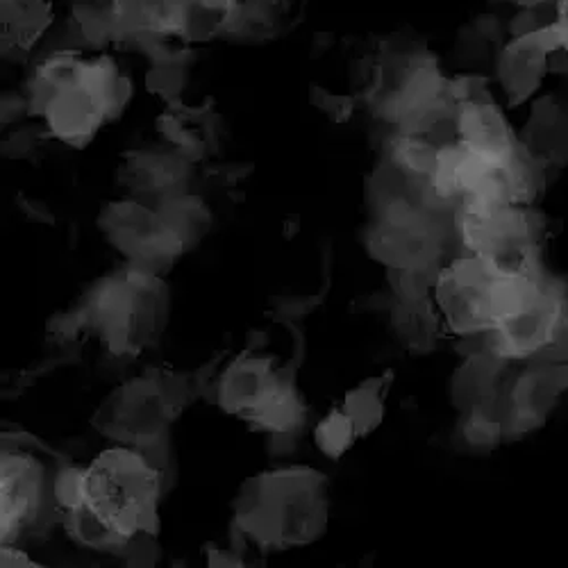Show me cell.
<instances>
[{
    "label": "cell",
    "mask_w": 568,
    "mask_h": 568,
    "mask_svg": "<svg viewBox=\"0 0 568 568\" xmlns=\"http://www.w3.org/2000/svg\"><path fill=\"white\" fill-rule=\"evenodd\" d=\"M329 483L310 466L257 473L234 498V530L266 550L318 541L327 530Z\"/></svg>",
    "instance_id": "6da1fadb"
},
{
    "label": "cell",
    "mask_w": 568,
    "mask_h": 568,
    "mask_svg": "<svg viewBox=\"0 0 568 568\" xmlns=\"http://www.w3.org/2000/svg\"><path fill=\"white\" fill-rule=\"evenodd\" d=\"M89 333L110 353L125 357L158 344L169 323L171 294L162 275L128 264L103 275L78 305Z\"/></svg>",
    "instance_id": "7a4b0ae2"
},
{
    "label": "cell",
    "mask_w": 568,
    "mask_h": 568,
    "mask_svg": "<svg viewBox=\"0 0 568 568\" xmlns=\"http://www.w3.org/2000/svg\"><path fill=\"white\" fill-rule=\"evenodd\" d=\"M166 473L139 448L114 446L87 466V505L121 532L160 535V498Z\"/></svg>",
    "instance_id": "3957f363"
},
{
    "label": "cell",
    "mask_w": 568,
    "mask_h": 568,
    "mask_svg": "<svg viewBox=\"0 0 568 568\" xmlns=\"http://www.w3.org/2000/svg\"><path fill=\"white\" fill-rule=\"evenodd\" d=\"M21 435L3 437L0 457V541L14 544L26 530L45 526L60 509L53 498V480H45V464L34 453L39 446ZM62 518V514H60Z\"/></svg>",
    "instance_id": "277c9868"
},
{
    "label": "cell",
    "mask_w": 568,
    "mask_h": 568,
    "mask_svg": "<svg viewBox=\"0 0 568 568\" xmlns=\"http://www.w3.org/2000/svg\"><path fill=\"white\" fill-rule=\"evenodd\" d=\"M173 418L175 414L162 387L149 373L110 392L93 412L91 425L119 446L144 450L169 439Z\"/></svg>",
    "instance_id": "5b68a950"
},
{
    "label": "cell",
    "mask_w": 568,
    "mask_h": 568,
    "mask_svg": "<svg viewBox=\"0 0 568 568\" xmlns=\"http://www.w3.org/2000/svg\"><path fill=\"white\" fill-rule=\"evenodd\" d=\"M437 216L416 201L385 205L366 232L368 255L387 268L439 266L444 230Z\"/></svg>",
    "instance_id": "8992f818"
},
{
    "label": "cell",
    "mask_w": 568,
    "mask_h": 568,
    "mask_svg": "<svg viewBox=\"0 0 568 568\" xmlns=\"http://www.w3.org/2000/svg\"><path fill=\"white\" fill-rule=\"evenodd\" d=\"M99 230L132 266L158 275L186 253L160 212L139 199L108 203L99 214Z\"/></svg>",
    "instance_id": "52a82bcc"
},
{
    "label": "cell",
    "mask_w": 568,
    "mask_h": 568,
    "mask_svg": "<svg viewBox=\"0 0 568 568\" xmlns=\"http://www.w3.org/2000/svg\"><path fill=\"white\" fill-rule=\"evenodd\" d=\"M496 275L485 257L470 253L442 268L435 298L455 335H480L496 325L489 294Z\"/></svg>",
    "instance_id": "ba28073f"
},
{
    "label": "cell",
    "mask_w": 568,
    "mask_h": 568,
    "mask_svg": "<svg viewBox=\"0 0 568 568\" xmlns=\"http://www.w3.org/2000/svg\"><path fill=\"white\" fill-rule=\"evenodd\" d=\"M296 362L277 366L273 357L251 346L223 368L214 385V400L223 412L246 420L280 385L296 377Z\"/></svg>",
    "instance_id": "9c48e42d"
},
{
    "label": "cell",
    "mask_w": 568,
    "mask_h": 568,
    "mask_svg": "<svg viewBox=\"0 0 568 568\" xmlns=\"http://www.w3.org/2000/svg\"><path fill=\"white\" fill-rule=\"evenodd\" d=\"M561 49L557 21L530 34L511 37L498 55L496 71L509 105H524L539 89L550 58Z\"/></svg>",
    "instance_id": "30bf717a"
},
{
    "label": "cell",
    "mask_w": 568,
    "mask_h": 568,
    "mask_svg": "<svg viewBox=\"0 0 568 568\" xmlns=\"http://www.w3.org/2000/svg\"><path fill=\"white\" fill-rule=\"evenodd\" d=\"M189 169L192 162L175 151H130L116 169V180L132 199L160 203L186 192Z\"/></svg>",
    "instance_id": "8fae6325"
},
{
    "label": "cell",
    "mask_w": 568,
    "mask_h": 568,
    "mask_svg": "<svg viewBox=\"0 0 568 568\" xmlns=\"http://www.w3.org/2000/svg\"><path fill=\"white\" fill-rule=\"evenodd\" d=\"M41 119L49 132L71 149H84L103 123L110 121L99 93L84 82V73L78 84L55 93L43 108Z\"/></svg>",
    "instance_id": "7c38bea8"
},
{
    "label": "cell",
    "mask_w": 568,
    "mask_h": 568,
    "mask_svg": "<svg viewBox=\"0 0 568 568\" xmlns=\"http://www.w3.org/2000/svg\"><path fill=\"white\" fill-rule=\"evenodd\" d=\"M158 130L175 153L196 164L210 153H216L221 119L214 110L205 105L189 108L184 103H173L158 119Z\"/></svg>",
    "instance_id": "4fadbf2b"
},
{
    "label": "cell",
    "mask_w": 568,
    "mask_h": 568,
    "mask_svg": "<svg viewBox=\"0 0 568 568\" xmlns=\"http://www.w3.org/2000/svg\"><path fill=\"white\" fill-rule=\"evenodd\" d=\"M457 134L464 146L494 164H503L518 144L516 134L496 103L457 108Z\"/></svg>",
    "instance_id": "5bb4252c"
},
{
    "label": "cell",
    "mask_w": 568,
    "mask_h": 568,
    "mask_svg": "<svg viewBox=\"0 0 568 568\" xmlns=\"http://www.w3.org/2000/svg\"><path fill=\"white\" fill-rule=\"evenodd\" d=\"M518 144L544 166L568 164V112L552 97L539 99Z\"/></svg>",
    "instance_id": "9a60e30c"
},
{
    "label": "cell",
    "mask_w": 568,
    "mask_h": 568,
    "mask_svg": "<svg viewBox=\"0 0 568 568\" xmlns=\"http://www.w3.org/2000/svg\"><path fill=\"white\" fill-rule=\"evenodd\" d=\"M505 368L507 359H500L491 351L470 353L450 381V400L455 409L468 414L491 400L505 383Z\"/></svg>",
    "instance_id": "2e32d148"
},
{
    "label": "cell",
    "mask_w": 568,
    "mask_h": 568,
    "mask_svg": "<svg viewBox=\"0 0 568 568\" xmlns=\"http://www.w3.org/2000/svg\"><path fill=\"white\" fill-rule=\"evenodd\" d=\"M3 55L30 53L53 23L51 0H3Z\"/></svg>",
    "instance_id": "e0dca14e"
},
{
    "label": "cell",
    "mask_w": 568,
    "mask_h": 568,
    "mask_svg": "<svg viewBox=\"0 0 568 568\" xmlns=\"http://www.w3.org/2000/svg\"><path fill=\"white\" fill-rule=\"evenodd\" d=\"M255 430L277 437H292L305 425V403L298 394L296 377L280 385L248 418Z\"/></svg>",
    "instance_id": "ac0fdd59"
},
{
    "label": "cell",
    "mask_w": 568,
    "mask_h": 568,
    "mask_svg": "<svg viewBox=\"0 0 568 568\" xmlns=\"http://www.w3.org/2000/svg\"><path fill=\"white\" fill-rule=\"evenodd\" d=\"M392 325L394 333L405 348L412 353H430L437 344L442 321L433 310L430 298L418 303L396 301L392 305Z\"/></svg>",
    "instance_id": "d6986e66"
},
{
    "label": "cell",
    "mask_w": 568,
    "mask_h": 568,
    "mask_svg": "<svg viewBox=\"0 0 568 568\" xmlns=\"http://www.w3.org/2000/svg\"><path fill=\"white\" fill-rule=\"evenodd\" d=\"M166 225L178 234V240L184 244L186 251H192L203 236L210 232L212 212L203 199L194 194H175L153 205Z\"/></svg>",
    "instance_id": "ffe728a7"
},
{
    "label": "cell",
    "mask_w": 568,
    "mask_h": 568,
    "mask_svg": "<svg viewBox=\"0 0 568 568\" xmlns=\"http://www.w3.org/2000/svg\"><path fill=\"white\" fill-rule=\"evenodd\" d=\"M60 520H62L67 535L71 537V541L82 548H89V550L121 555V550L130 541L128 537L116 532L108 524V520L101 518L87 503L71 511H64Z\"/></svg>",
    "instance_id": "44dd1931"
},
{
    "label": "cell",
    "mask_w": 568,
    "mask_h": 568,
    "mask_svg": "<svg viewBox=\"0 0 568 568\" xmlns=\"http://www.w3.org/2000/svg\"><path fill=\"white\" fill-rule=\"evenodd\" d=\"M392 381L394 373H385L381 377H371V381L346 394L342 409L353 420L357 437H366L381 428V423L385 420V396L392 387Z\"/></svg>",
    "instance_id": "7402d4cb"
},
{
    "label": "cell",
    "mask_w": 568,
    "mask_h": 568,
    "mask_svg": "<svg viewBox=\"0 0 568 568\" xmlns=\"http://www.w3.org/2000/svg\"><path fill=\"white\" fill-rule=\"evenodd\" d=\"M189 64H192V53L186 51H169L151 60V69L146 73V89L153 97L162 99L166 105L182 103V91L189 78Z\"/></svg>",
    "instance_id": "603a6c76"
},
{
    "label": "cell",
    "mask_w": 568,
    "mask_h": 568,
    "mask_svg": "<svg viewBox=\"0 0 568 568\" xmlns=\"http://www.w3.org/2000/svg\"><path fill=\"white\" fill-rule=\"evenodd\" d=\"M439 151L433 141H428L420 134H405L398 132L392 139L389 160L416 178H433L439 160Z\"/></svg>",
    "instance_id": "cb8c5ba5"
},
{
    "label": "cell",
    "mask_w": 568,
    "mask_h": 568,
    "mask_svg": "<svg viewBox=\"0 0 568 568\" xmlns=\"http://www.w3.org/2000/svg\"><path fill=\"white\" fill-rule=\"evenodd\" d=\"M455 437L459 439V448L468 453H491L505 439L503 420L485 409H473L462 414Z\"/></svg>",
    "instance_id": "d4e9b609"
},
{
    "label": "cell",
    "mask_w": 568,
    "mask_h": 568,
    "mask_svg": "<svg viewBox=\"0 0 568 568\" xmlns=\"http://www.w3.org/2000/svg\"><path fill=\"white\" fill-rule=\"evenodd\" d=\"M355 439H359L355 425L342 407L323 416L314 428V442L318 450L329 459H342L353 448Z\"/></svg>",
    "instance_id": "484cf974"
},
{
    "label": "cell",
    "mask_w": 568,
    "mask_h": 568,
    "mask_svg": "<svg viewBox=\"0 0 568 568\" xmlns=\"http://www.w3.org/2000/svg\"><path fill=\"white\" fill-rule=\"evenodd\" d=\"M442 268L439 266H423V268H389L387 282L396 301L403 303H418L428 301L435 294L437 280Z\"/></svg>",
    "instance_id": "4316f807"
},
{
    "label": "cell",
    "mask_w": 568,
    "mask_h": 568,
    "mask_svg": "<svg viewBox=\"0 0 568 568\" xmlns=\"http://www.w3.org/2000/svg\"><path fill=\"white\" fill-rule=\"evenodd\" d=\"M227 21H230V10L207 8L199 3V0H194V3L184 12L180 37L189 41H205V39L223 37L227 30Z\"/></svg>",
    "instance_id": "83f0119b"
},
{
    "label": "cell",
    "mask_w": 568,
    "mask_h": 568,
    "mask_svg": "<svg viewBox=\"0 0 568 568\" xmlns=\"http://www.w3.org/2000/svg\"><path fill=\"white\" fill-rule=\"evenodd\" d=\"M87 466H73L64 464L55 470L53 476V498L60 509V514L71 511L87 503Z\"/></svg>",
    "instance_id": "f1b7e54d"
},
{
    "label": "cell",
    "mask_w": 568,
    "mask_h": 568,
    "mask_svg": "<svg viewBox=\"0 0 568 568\" xmlns=\"http://www.w3.org/2000/svg\"><path fill=\"white\" fill-rule=\"evenodd\" d=\"M448 97L457 108L494 103L489 84L483 75H459L448 80Z\"/></svg>",
    "instance_id": "f546056e"
},
{
    "label": "cell",
    "mask_w": 568,
    "mask_h": 568,
    "mask_svg": "<svg viewBox=\"0 0 568 568\" xmlns=\"http://www.w3.org/2000/svg\"><path fill=\"white\" fill-rule=\"evenodd\" d=\"M310 101L333 123H346L353 116L355 101H353V97H346V93H333L318 84H312Z\"/></svg>",
    "instance_id": "4dcf8cb0"
},
{
    "label": "cell",
    "mask_w": 568,
    "mask_h": 568,
    "mask_svg": "<svg viewBox=\"0 0 568 568\" xmlns=\"http://www.w3.org/2000/svg\"><path fill=\"white\" fill-rule=\"evenodd\" d=\"M155 537L158 535H151V532H139L130 537V541L121 550V557H125L132 566H153L158 559Z\"/></svg>",
    "instance_id": "1f68e13d"
},
{
    "label": "cell",
    "mask_w": 568,
    "mask_h": 568,
    "mask_svg": "<svg viewBox=\"0 0 568 568\" xmlns=\"http://www.w3.org/2000/svg\"><path fill=\"white\" fill-rule=\"evenodd\" d=\"M41 134L32 128H23L19 132H14L6 144H3V155L10 160H23L28 158L37 146H39Z\"/></svg>",
    "instance_id": "d6a6232c"
},
{
    "label": "cell",
    "mask_w": 568,
    "mask_h": 568,
    "mask_svg": "<svg viewBox=\"0 0 568 568\" xmlns=\"http://www.w3.org/2000/svg\"><path fill=\"white\" fill-rule=\"evenodd\" d=\"M0 566L3 568H37L39 564L21 548H17L14 544H3V550H0Z\"/></svg>",
    "instance_id": "836d02e7"
},
{
    "label": "cell",
    "mask_w": 568,
    "mask_h": 568,
    "mask_svg": "<svg viewBox=\"0 0 568 568\" xmlns=\"http://www.w3.org/2000/svg\"><path fill=\"white\" fill-rule=\"evenodd\" d=\"M26 112H30L28 99L17 97V93H6L3 97V125L14 123L17 119H21Z\"/></svg>",
    "instance_id": "e575fe53"
},
{
    "label": "cell",
    "mask_w": 568,
    "mask_h": 568,
    "mask_svg": "<svg viewBox=\"0 0 568 568\" xmlns=\"http://www.w3.org/2000/svg\"><path fill=\"white\" fill-rule=\"evenodd\" d=\"M557 28L561 37V49L557 53L568 58V0H557Z\"/></svg>",
    "instance_id": "d590c367"
},
{
    "label": "cell",
    "mask_w": 568,
    "mask_h": 568,
    "mask_svg": "<svg viewBox=\"0 0 568 568\" xmlns=\"http://www.w3.org/2000/svg\"><path fill=\"white\" fill-rule=\"evenodd\" d=\"M207 564L210 566H244V559L232 552V550H221V548H212L207 555Z\"/></svg>",
    "instance_id": "8d00e7d4"
},
{
    "label": "cell",
    "mask_w": 568,
    "mask_h": 568,
    "mask_svg": "<svg viewBox=\"0 0 568 568\" xmlns=\"http://www.w3.org/2000/svg\"><path fill=\"white\" fill-rule=\"evenodd\" d=\"M21 207L26 210V214L32 219V221H43V223H53V214L45 210L43 203L39 201H32V199H21Z\"/></svg>",
    "instance_id": "74e56055"
}]
</instances>
